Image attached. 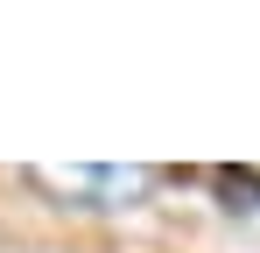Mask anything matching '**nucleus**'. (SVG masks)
I'll use <instances>...</instances> for the list:
<instances>
[{"label": "nucleus", "instance_id": "obj_1", "mask_svg": "<svg viewBox=\"0 0 260 253\" xmlns=\"http://www.w3.org/2000/svg\"><path fill=\"white\" fill-rule=\"evenodd\" d=\"M43 183L49 190H63V197H99V204H134V197H148V169H91V162H78V169H43Z\"/></svg>", "mask_w": 260, "mask_h": 253}]
</instances>
